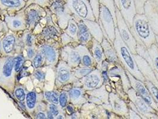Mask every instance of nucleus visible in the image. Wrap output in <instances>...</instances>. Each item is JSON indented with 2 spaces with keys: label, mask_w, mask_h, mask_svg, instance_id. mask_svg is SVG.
<instances>
[{
  "label": "nucleus",
  "mask_w": 158,
  "mask_h": 119,
  "mask_svg": "<svg viewBox=\"0 0 158 119\" xmlns=\"http://www.w3.org/2000/svg\"><path fill=\"white\" fill-rule=\"evenodd\" d=\"M113 45L120 63L125 70L128 71L137 79L144 82L145 78L138 67L134 55L131 53L126 44L122 40L117 28L115 29V38Z\"/></svg>",
  "instance_id": "1"
},
{
  "label": "nucleus",
  "mask_w": 158,
  "mask_h": 119,
  "mask_svg": "<svg viewBox=\"0 0 158 119\" xmlns=\"http://www.w3.org/2000/svg\"><path fill=\"white\" fill-rule=\"evenodd\" d=\"M130 31L137 43L142 44L147 48L156 43V35L153 31L149 20L144 14L136 13Z\"/></svg>",
  "instance_id": "2"
},
{
  "label": "nucleus",
  "mask_w": 158,
  "mask_h": 119,
  "mask_svg": "<svg viewBox=\"0 0 158 119\" xmlns=\"http://www.w3.org/2000/svg\"><path fill=\"white\" fill-rule=\"evenodd\" d=\"M16 73L15 56L0 57V87L8 92H14L16 87Z\"/></svg>",
  "instance_id": "3"
},
{
  "label": "nucleus",
  "mask_w": 158,
  "mask_h": 119,
  "mask_svg": "<svg viewBox=\"0 0 158 119\" xmlns=\"http://www.w3.org/2000/svg\"><path fill=\"white\" fill-rule=\"evenodd\" d=\"M65 11L77 22L89 20L96 21L88 0H64Z\"/></svg>",
  "instance_id": "4"
},
{
  "label": "nucleus",
  "mask_w": 158,
  "mask_h": 119,
  "mask_svg": "<svg viewBox=\"0 0 158 119\" xmlns=\"http://www.w3.org/2000/svg\"><path fill=\"white\" fill-rule=\"evenodd\" d=\"M127 95L129 108L135 111L142 119H158V113L146 103L133 87L128 90Z\"/></svg>",
  "instance_id": "5"
},
{
  "label": "nucleus",
  "mask_w": 158,
  "mask_h": 119,
  "mask_svg": "<svg viewBox=\"0 0 158 119\" xmlns=\"http://www.w3.org/2000/svg\"><path fill=\"white\" fill-rule=\"evenodd\" d=\"M98 23L100 24L104 37L113 45L115 38V29L117 26L110 10L100 4Z\"/></svg>",
  "instance_id": "6"
},
{
  "label": "nucleus",
  "mask_w": 158,
  "mask_h": 119,
  "mask_svg": "<svg viewBox=\"0 0 158 119\" xmlns=\"http://www.w3.org/2000/svg\"><path fill=\"white\" fill-rule=\"evenodd\" d=\"M23 48L20 37L14 32H7L0 40V54L2 56H15Z\"/></svg>",
  "instance_id": "7"
},
{
  "label": "nucleus",
  "mask_w": 158,
  "mask_h": 119,
  "mask_svg": "<svg viewBox=\"0 0 158 119\" xmlns=\"http://www.w3.org/2000/svg\"><path fill=\"white\" fill-rule=\"evenodd\" d=\"M51 40L45 41L37 48V51L43 56L45 66L56 67L60 60V50H59V44L57 42H52Z\"/></svg>",
  "instance_id": "8"
},
{
  "label": "nucleus",
  "mask_w": 158,
  "mask_h": 119,
  "mask_svg": "<svg viewBox=\"0 0 158 119\" xmlns=\"http://www.w3.org/2000/svg\"><path fill=\"white\" fill-rule=\"evenodd\" d=\"M78 80L74 76L71 67L60 59L56 66V87L60 88L68 85H73Z\"/></svg>",
  "instance_id": "9"
},
{
  "label": "nucleus",
  "mask_w": 158,
  "mask_h": 119,
  "mask_svg": "<svg viewBox=\"0 0 158 119\" xmlns=\"http://www.w3.org/2000/svg\"><path fill=\"white\" fill-rule=\"evenodd\" d=\"M24 12L27 29L30 31H33L40 23V20L45 18L47 14L45 8L35 3H32L24 7Z\"/></svg>",
  "instance_id": "10"
},
{
  "label": "nucleus",
  "mask_w": 158,
  "mask_h": 119,
  "mask_svg": "<svg viewBox=\"0 0 158 119\" xmlns=\"http://www.w3.org/2000/svg\"><path fill=\"white\" fill-rule=\"evenodd\" d=\"M116 17H117V28L118 29L120 36L126 43L127 45L130 48L131 53L134 55L137 54L136 48L137 42L134 36L130 31V29L122 16L118 8L115 7Z\"/></svg>",
  "instance_id": "11"
},
{
  "label": "nucleus",
  "mask_w": 158,
  "mask_h": 119,
  "mask_svg": "<svg viewBox=\"0 0 158 119\" xmlns=\"http://www.w3.org/2000/svg\"><path fill=\"white\" fill-rule=\"evenodd\" d=\"M104 83L102 71L95 68L87 76L79 79L73 87H82L85 91H92L102 87Z\"/></svg>",
  "instance_id": "12"
},
{
  "label": "nucleus",
  "mask_w": 158,
  "mask_h": 119,
  "mask_svg": "<svg viewBox=\"0 0 158 119\" xmlns=\"http://www.w3.org/2000/svg\"><path fill=\"white\" fill-rule=\"evenodd\" d=\"M127 74L130 80V85L135 91L140 95V96L144 100V101L153 108L158 114V105L151 95L149 89L145 85L144 83L139 80L135 78L128 71H126Z\"/></svg>",
  "instance_id": "13"
},
{
  "label": "nucleus",
  "mask_w": 158,
  "mask_h": 119,
  "mask_svg": "<svg viewBox=\"0 0 158 119\" xmlns=\"http://www.w3.org/2000/svg\"><path fill=\"white\" fill-rule=\"evenodd\" d=\"M52 15L56 16L58 26L62 30H64L67 25L69 20L72 18L64 9V1L57 0L51 4L48 7Z\"/></svg>",
  "instance_id": "14"
},
{
  "label": "nucleus",
  "mask_w": 158,
  "mask_h": 119,
  "mask_svg": "<svg viewBox=\"0 0 158 119\" xmlns=\"http://www.w3.org/2000/svg\"><path fill=\"white\" fill-rule=\"evenodd\" d=\"M4 22L8 29L12 32H20L27 30L24 8L17 11L14 15L5 14Z\"/></svg>",
  "instance_id": "15"
},
{
  "label": "nucleus",
  "mask_w": 158,
  "mask_h": 119,
  "mask_svg": "<svg viewBox=\"0 0 158 119\" xmlns=\"http://www.w3.org/2000/svg\"><path fill=\"white\" fill-rule=\"evenodd\" d=\"M109 101L112 112L120 118L128 119L129 107L125 100L114 91L109 95Z\"/></svg>",
  "instance_id": "16"
},
{
  "label": "nucleus",
  "mask_w": 158,
  "mask_h": 119,
  "mask_svg": "<svg viewBox=\"0 0 158 119\" xmlns=\"http://www.w3.org/2000/svg\"><path fill=\"white\" fill-rule=\"evenodd\" d=\"M60 58L67 64L72 69L79 67L81 64V56L76 47L66 45L60 49Z\"/></svg>",
  "instance_id": "17"
},
{
  "label": "nucleus",
  "mask_w": 158,
  "mask_h": 119,
  "mask_svg": "<svg viewBox=\"0 0 158 119\" xmlns=\"http://www.w3.org/2000/svg\"><path fill=\"white\" fill-rule=\"evenodd\" d=\"M110 92L107 89L105 85L92 91H86V96L87 101L97 105H107L110 104L109 95Z\"/></svg>",
  "instance_id": "18"
},
{
  "label": "nucleus",
  "mask_w": 158,
  "mask_h": 119,
  "mask_svg": "<svg viewBox=\"0 0 158 119\" xmlns=\"http://www.w3.org/2000/svg\"><path fill=\"white\" fill-rule=\"evenodd\" d=\"M118 9L122 16L129 28H131L137 13L135 0H118Z\"/></svg>",
  "instance_id": "19"
},
{
  "label": "nucleus",
  "mask_w": 158,
  "mask_h": 119,
  "mask_svg": "<svg viewBox=\"0 0 158 119\" xmlns=\"http://www.w3.org/2000/svg\"><path fill=\"white\" fill-rule=\"evenodd\" d=\"M144 14L148 18L155 34L158 36V11L155 0H147L144 6Z\"/></svg>",
  "instance_id": "20"
},
{
  "label": "nucleus",
  "mask_w": 158,
  "mask_h": 119,
  "mask_svg": "<svg viewBox=\"0 0 158 119\" xmlns=\"http://www.w3.org/2000/svg\"><path fill=\"white\" fill-rule=\"evenodd\" d=\"M134 57L138 67L142 73L145 80H149L158 88V79L156 77L154 70L152 68L149 64L142 57L137 54H134Z\"/></svg>",
  "instance_id": "21"
},
{
  "label": "nucleus",
  "mask_w": 158,
  "mask_h": 119,
  "mask_svg": "<svg viewBox=\"0 0 158 119\" xmlns=\"http://www.w3.org/2000/svg\"><path fill=\"white\" fill-rule=\"evenodd\" d=\"M89 49L90 51V53L95 60L96 68L101 70L103 64L107 60L101 44L93 38L91 46Z\"/></svg>",
  "instance_id": "22"
},
{
  "label": "nucleus",
  "mask_w": 158,
  "mask_h": 119,
  "mask_svg": "<svg viewBox=\"0 0 158 119\" xmlns=\"http://www.w3.org/2000/svg\"><path fill=\"white\" fill-rule=\"evenodd\" d=\"M70 103L76 107L80 108L84 104L87 103L86 91L79 87H73L68 91Z\"/></svg>",
  "instance_id": "23"
},
{
  "label": "nucleus",
  "mask_w": 158,
  "mask_h": 119,
  "mask_svg": "<svg viewBox=\"0 0 158 119\" xmlns=\"http://www.w3.org/2000/svg\"><path fill=\"white\" fill-rule=\"evenodd\" d=\"M61 29L56 26L53 20L47 22V25L43 28L40 34V37L45 41L57 40L61 34Z\"/></svg>",
  "instance_id": "24"
},
{
  "label": "nucleus",
  "mask_w": 158,
  "mask_h": 119,
  "mask_svg": "<svg viewBox=\"0 0 158 119\" xmlns=\"http://www.w3.org/2000/svg\"><path fill=\"white\" fill-rule=\"evenodd\" d=\"M44 97V94H38L35 91H30L27 93L26 100H25V105L27 111L31 114L38 108L41 101Z\"/></svg>",
  "instance_id": "25"
},
{
  "label": "nucleus",
  "mask_w": 158,
  "mask_h": 119,
  "mask_svg": "<svg viewBox=\"0 0 158 119\" xmlns=\"http://www.w3.org/2000/svg\"><path fill=\"white\" fill-rule=\"evenodd\" d=\"M25 0H0V10L16 13L26 6Z\"/></svg>",
  "instance_id": "26"
},
{
  "label": "nucleus",
  "mask_w": 158,
  "mask_h": 119,
  "mask_svg": "<svg viewBox=\"0 0 158 119\" xmlns=\"http://www.w3.org/2000/svg\"><path fill=\"white\" fill-rule=\"evenodd\" d=\"M76 47L78 49L81 56L80 66L87 67H92L94 69L96 68L95 60L88 47L85 45H82L80 44H79Z\"/></svg>",
  "instance_id": "27"
},
{
  "label": "nucleus",
  "mask_w": 158,
  "mask_h": 119,
  "mask_svg": "<svg viewBox=\"0 0 158 119\" xmlns=\"http://www.w3.org/2000/svg\"><path fill=\"white\" fill-rule=\"evenodd\" d=\"M78 24V33L77 38L79 44L85 45L89 48L91 46L93 37L89 32L87 26L83 20L77 22Z\"/></svg>",
  "instance_id": "28"
},
{
  "label": "nucleus",
  "mask_w": 158,
  "mask_h": 119,
  "mask_svg": "<svg viewBox=\"0 0 158 119\" xmlns=\"http://www.w3.org/2000/svg\"><path fill=\"white\" fill-rule=\"evenodd\" d=\"M103 48L106 60L111 63H120L118 57L116 53L115 49L111 42L105 37L101 43Z\"/></svg>",
  "instance_id": "29"
},
{
  "label": "nucleus",
  "mask_w": 158,
  "mask_h": 119,
  "mask_svg": "<svg viewBox=\"0 0 158 119\" xmlns=\"http://www.w3.org/2000/svg\"><path fill=\"white\" fill-rule=\"evenodd\" d=\"M83 21L87 26L93 38L95 39L99 42L101 43L102 42L104 36L99 23L96 21L89 20H85Z\"/></svg>",
  "instance_id": "30"
},
{
  "label": "nucleus",
  "mask_w": 158,
  "mask_h": 119,
  "mask_svg": "<svg viewBox=\"0 0 158 119\" xmlns=\"http://www.w3.org/2000/svg\"><path fill=\"white\" fill-rule=\"evenodd\" d=\"M63 31L67 33L69 36H70L76 43L79 44L77 38L78 24L74 19L71 18L69 20L67 28Z\"/></svg>",
  "instance_id": "31"
},
{
  "label": "nucleus",
  "mask_w": 158,
  "mask_h": 119,
  "mask_svg": "<svg viewBox=\"0 0 158 119\" xmlns=\"http://www.w3.org/2000/svg\"><path fill=\"white\" fill-rule=\"evenodd\" d=\"M148 51L151 59L150 66L155 71L158 73V47L156 43L148 48Z\"/></svg>",
  "instance_id": "32"
},
{
  "label": "nucleus",
  "mask_w": 158,
  "mask_h": 119,
  "mask_svg": "<svg viewBox=\"0 0 158 119\" xmlns=\"http://www.w3.org/2000/svg\"><path fill=\"white\" fill-rule=\"evenodd\" d=\"M20 40L23 48L29 47L35 45L36 37L33 34L32 31H30L29 30H27V31L24 32L22 36L20 37Z\"/></svg>",
  "instance_id": "33"
},
{
  "label": "nucleus",
  "mask_w": 158,
  "mask_h": 119,
  "mask_svg": "<svg viewBox=\"0 0 158 119\" xmlns=\"http://www.w3.org/2000/svg\"><path fill=\"white\" fill-rule=\"evenodd\" d=\"M94 69V68L80 66L75 69H72V70H73V73L74 76L77 79H80L83 77L87 76V74L90 73Z\"/></svg>",
  "instance_id": "34"
},
{
  "label": "nucleus",
  "mask_w": 158,
  "mask_h": 119,
  "mask_svg": "<svg viewBox=\"0 0 158 119\" xmlns=\"http://www.w3.org/2000/svg\"><path fill=\"white\" fill-rule=\"evenodd\" d=\"M59 94L56 91H45L44 96L46 101L49 103L54 104L58 105L59 103Z\"/></svg>",
  "instance_id": "35"
},
{
  "label": "nucleus",
  "mask_w": 158,
  "mask_h": 119,
  "mask_svg": "<svg viewBox=\"0 0 158 119\" xmlns=\"http://www.w3.org/2000/svg\"><path fill=\"white\" fill-rule=\"evenodd\" d=\"M99 3L105 6L110 10V11H111V15L114 18L115 23L117 26V17H116L115 5L114 0H99Z\"/></svg>",
  "instance_id": "36"
},
{
  "label": "nucleus",
  "mask_w": 158,
  "mask_h": 119,
  "mask_svg": "<svg viewBox=\"0 0 158 119\" xmlns=\"http://www.w3.org/2000/svg\"><path fill=\"white\" fill-rule=\"evenodd\" d=\"M69 103H70L69 92L66 91H62L59 94V107L61 109L64 110L69 104Z\"/></svg>",
  "instance_id": "37"
},
{
  "label": "nucleus",
  "mask_w": 158,
  "mask_h": 119,
  "mask_svg": "<svg viewBox=\"0 0 158 119\" xmlns=\"http://www.w3.org/2000/svg\"><path fill=\"white\" fill-rule=\"evenodd\" d=\"M13 92L15 98L19 101L21 103H24L25 101L27 94L26 92L25 89L23 86L17 85L15 87Z\"/></svg>",
  "instance_id": "38"
},
{
  "label": "nucleus",
  "mask_w": 158,
  "mask_h": 119,
  "mask_svg": "<svg viewBox=\"0 0 158 119\" xmlns=\"http://www.w3.org/2000/svg\"><path fill=\"white\" fill-rule=\"evenodd\" d=\"M25 62V58L22 54H18L15 56V69L16 73L22 71Z\"/></svg>",
  "instance_id": "39"
},
{
  "label": "nucleus",
  "mask_w": 158,
  "mask_h": 119,
  "mask_svg": "<svg viewBox=\"0 0 158 119\" xmlns=\"http://www.w3.org/2000/svg\"><path fill=\"white\" fill-rule=\"evenodd\" d=\"M144 84L146 86V87H148V89H149V92L151 94V95H152L153 99L155 100V102L158 104V88L155 87L152 83H151L149 80H145L144 81Z\"/></svg>",
  "instance_id": "40"
},
{
  "label": "nucleus",
  "mask_w": 158,
  "mask_h": 119,
  "mask_svg": "<svg viewBox=\"0 0 158 119\" xmlns=\"http://www.w3.org/2000/svg\"><path fill=\"white\" fill-rule=\"evenodd\" d=\"M44 64V58L42 54L37 51V53L32 59V66L35 69H40Z\"/></svg>",
  "instance_id": "41"
},
{
  "label": "nucleus",
  "mask_w": 158,
  "mask_h": 119,
  "mask_svg": "<svg viewBox=\"0 0 158 119\" xmlns=\"http://www.w3.org/2000/svg\"><path fill=\"white\" fill-rule=\"evenodd\" d=\"M56 1L57 0H27L26 6L32 3H35L40 5L43 8H48L51 4Z\"/></svg>",
  "instance_id": "42"
},
{
  "label": "nucleus",
  "mask_w": 158,
  "mask_h": 119,
  "mask_svg": "<svg viewBox=\"0 0 158 119\" xmlns=\"http://www.w3.org/2000/svg\"><path fill=\"white\" fill-rule=\"evenodd\" d=\"M91 5V7L92 8L94 14L95 15V18L96 22H98L99 20V0H88Z\"/></svg>",
  "instance_id": "43"
},
{
  "label": "nucleus",
  "mask_w": 158,
  "mask_h": 119,
  "mask_svg": "<svg viewBox=\"0 0 158 119\" xmlns=\"http://www.w3.org/2000/svg\"><path fill=\"white\" fill-rule=\"evenodd\" d=\"M47 110L49 111L56 118V116L61 113V111H64L62 109L60 108L59 105L57 104H54L49 103L48 105Z\"/></svg>",
  "instance_id": "44"
},
{
  "label": "nucleus",
  "mask_w": 158,
  "mask_h": 119,
  "mask_svg": "<svg viewBox=\"0 0 158 119\" xmlns=\"http://www.w3.org/2000/svg\"><path fill=\"white\" fill-rule=\"evenodd\" d=\"M147 0H135L137 13L144 14V6Z\"/></svg>",
  "instance_id": "45"
},
{
  "label": "nucleus",
  "mask_w": 158,
  "mask_h": 119,
  "mask_svg": "<svg viewBox=\"0 0 158 119\" xmlns=\"http://www.w3.org/2000/svg\"><path fill=\"white\" fill-rule=\"evenodd\" d=\"M26 49L27 58L29 60H32L33 57L37 53V47L35 45L25 48Z\"/></svg>",
  "instance_id": "46"
},
{
  "label": "nucleus",
  "mask_w": 158,
  "mask_h": 119,
  "mask_svg": "<svg viewBox=\"0 0 158 119\" xmlns=\"http://www.w3.org/2000/svg\"><path fill=\"white\" fill-rule=\"evenodd\" d=\"M60 38H61V44H62L63 46H65L66 45L69 44L70 43H72V42H76L73 39H72L70 36H69L65 32H61V34L60 35Z\"/></svg>",
  "instance_id": "47"
},
{
  "label": "nucleus",
  "mask_w": 158,
  "mask_h": 119,
  "mask_svg": "<svg viewBox=\"0 0 158 119\" xmlns=\"http://www.w3.org/2000/svg\"><path fill=\"white\" fill-rule=\"evenodd\" d=\"M33 76L36 79L40 82H43L45 78V73L40 69H36V70L33 73Z\"/></svg>",
  "instance_id": "48"
},
{
  "label": "nucleus",
  "mask_w": 158,
  "mask_h": 119,
  "mask_svg": "<svg viewBox=\"0 0 158 119\" xmlns=\"http://www.w3.org/2000/svg\"><path fill=\"white\" fill-rule=\"evenodd\" d=\"M128 119H142V118L135 111L129 108Z\"/></svg>",
  "instance_id": "49"
},
{
  "label": "nucleus",
  "mask_w": 158,
  "mask_h": 119,
  "mask_svg": "<svg viewBox=\"0 0 158 119\" xmlns=\"http://www.w3.org/2000/svg\"><path fill=\"white\" fill-rule=\"evenodd\" d=\"M36 119H47L46 113H45L44 111H39L38 113H37V114H36Z\"/></svg>",
  "instance_id": "50"
},
{
  "label": "nucleus",
  "mask_w": 158,
  "mask_h": 119,
  "mask_svg": "<svg viewBox=\"0 0 158 119\" xmlns=\"http://www.w3.org/2000/svg\"><path fill=\"white\" fill-rule=\"evenodd\" d=\"M65 109L67 110V112H68L70 115L75 112V111H74V109L73 105H70V104H68V105H67Z\"/></svg>",
  "instance_id": "51"
},
{
  "label": "nucleus",
  "mask_w": 158,
  "mask_h": 119,
  "mask_svg": "<svg viewBox=\"0 0 158 119\" xmlns=\"http://www.w3.org/2000/svg\"><path fill=\"white\" fill-rule=\"evenodd\" d=\"M154 71H155V73L156 77V78H157V79H158V72H156V71H155V70H154Z\"/></svg>",
  "instance_id": "52"
},
{
  "label": "nucleus",
  "mask_w": 158,
  "mask_h": 119,
  "mask_svg": "<svg viewBox=\"0 0 158 119\" xmlns=\"http://www.w3.org/2000/svg\"><path fill=\"white\" fill-rule=\"evenodd\" d=\"M156 1V7H157V9H158V0H155Z\"/></svg>",
  "instance_id": "53"
},
{
  "label": "nucleus",
  "mask_w": 158,
  "mask_h": 119,
  "mask_svg": "<svg viewBox=\"0 0 158 119\" xmlns=\"http://www.w3.org/2000/svg\"><path fill=\"white\" fill-rule=\"evenodd\" d=\"M156 44H157L158 47V36L156 35Z\"/></svg>",
  "instance_id": "54"
}]
</instances>
